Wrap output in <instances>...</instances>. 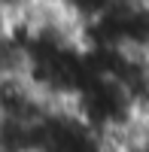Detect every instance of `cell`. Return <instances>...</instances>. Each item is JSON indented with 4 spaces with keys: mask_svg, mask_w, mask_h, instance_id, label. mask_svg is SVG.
<instances>
[{
    "mask_svg": "<svg viewBox=\"0 0 149 152\" xmlns=\"http://www.w3.org/2000/svg\"><path fill=\"white\" fill-rule=\"evenodd\" d=\"M116 3L119 0H58V6L79 24V31L94 24V21H101L107 12L116 9Z\"/></svg>",
    "mask_w": 149,
    "mask_h": 152,
    "instance_id": "obj_1",
    "label": "cell"
},
{
    "mask_svg": "<svg viewBox=\"0 0 149 152\" xmlns=\"http://www.w3.org/2000/svg\"><path fill=\"white\" fill-rule=\"evenodd\" d=\"M0 73H3V70H0Z\"/></svg>",
    "mask_w": 149,
    "mask_h": 152,
    "instance_id": "obj_2",
    "label": "cell"
}]
</instances>
